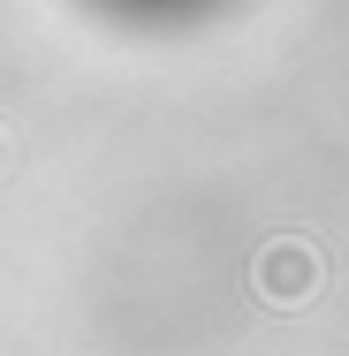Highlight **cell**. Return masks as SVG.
<instances>
[{
    "label": "cell",
    "instance_id": "1",
    "mask_svg": "<svg viewBox=\"0 0 349 356\" xmlns=\"http://www.w3.org/2000/svg\"><path fill=\"white\" fill-rule=\"evenodd\" d=\"M311 281H319V266H311V250H296V243H281V250H266V258H258V288H266V296H281V303L311 296Z\"/></svg>",
    "mask_w": 349,
    "mask_h": 356
}]
</instances>
